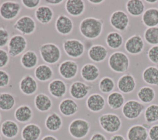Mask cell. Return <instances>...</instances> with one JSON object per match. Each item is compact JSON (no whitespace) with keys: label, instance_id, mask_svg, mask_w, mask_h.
Instances as JSON below:
<instances>
[{"label":"cell","instance_id":"cell-1","mask_svg":"<svg viewBox=\"0 0 158 140\" xmlns=\"http://www.w3.org/2000/svg\"><path fill=\"white\" fill-rule=\"evenodd\" d=\"M104 21L96 17H86L82 19L79 24L80 34L86 39L93 40L98 38L103 30Z\"/></svg>","mask_w":158,"mask_h":140},{"label":"cell","instance_id":"cell-2","mask_svg":"<svg viewBox=\"0 0 158 140\" xmlns=\"http://www.w3.org/2000/svg\"><path fill=\"white\" fill-rule=\"evenodd\" d=\"M41 59L48 65L57 64L61 57V50L59 46L52 43L41 44L39 48Z\"/></svg>","mask_w":158,"mask_h":140},{"label":"cell","instance_id":"cell-3","mask_svg":"<svg viewBox=\"0 0 158 140\" xmlns=\"http://www.w3.org/2000/svg\"><path fill=\"white\" fill-rule=\"evenodd\" d=\"M108 65L114 72L123 73L129 68L130 59L125 53L118 51H115L109 57Z\"/></svg>","mask_w":158,"mask_h":140},{"label":"cell","instance_id":"cell-4","mask_svg":"<svg viewBox=\"0 0 158 140\" xmlns=\"http://www.w3.org/2000/svg\"><path fill=\"white\" fill-rule=\"evenodd\" d=\"M98 122L102 130L110 134L118 131L122 125L120 116L113 113L102 114L98 118Z\"/></svg>","mask_w":158,"mask_h":140},{"label":"cell","instance_id":"cell-5","mask_svg":"<svg viewBox=\"0 0 158 140\" xmlns=\"http://www.w3.org/2000/svg\"><path fill=\"white\" fill-rule=\"evenodd\" d=\"M90 123L83 118L73 119L69 124L68 131L70 135L74 139H82L86 138L89 133Z\"/></svg>","mask_w":158,"mask_h":140},{"label":"cell","instance_id":"cell-6","mask_svg":"<svg viewBox=\"0 0 158 140\" xmlns=\"http://www.w3.org/2000/svg\"><path fill=\"white\" fill-rule=\"evenodd\" d=\"M144 109L145 106L143 103L137 100L130 99L125 102L122 108V112L125 118L133 120L139 117Z\"/></svg>","mask_w":158,"mask_h":140},{"label":"cell","instance_id":"cell-7","mask_svg":"<svg viewBox=\"0 0 158 140\" xmlns=\"http://www.w3.org/2000/svg\"><path fill=\"white\" fill-rule=\"evenodd\" d=\"M62 47L65 54L73 59L80 58L85 51L83 43L77 39H65L62 43Z\"/></svg>","mask_w":158,"mask_h":140},{"label":"cell","instance_id":"cell-8","mask_svg":"<svg viewBox=\"0 0 158 140\" xmlns=\"http://www.w3.org/2000/svg\"><path fill=\"white\" fill-rule=\"evenodd\" d=\"M27 47V40L22 35L16 34L10 38L7 44L9 56L15 57L22 54Z\"/></svg>","mask_w":158,"mask_h":140},{"label":"cell","instance_id":"cell-9","mask_svg":"<svg viewBox=\"0 0 158 140\" xmlns=\"http://www.w3.org/2000/svg\"><path fill=\"white\" fill-rule=\"evenodd\" d=\"M22 6L19 2L6 1L0 5V17L6 20L15 19L21 11Z\"/></svg>","mask_w":158,"mask_h":140},{"label":"cell","instance_id":"cell-10","mask_svg":"<svg viewBox=\"0 0 158 140\" xmlns=\"http://www.w3.org/2000/svg\"><path fill=\"white\" fill-rule=\"evenodd\" d=\"M13 28L22 35L33 34L36 29V23L33 18L29 15L19 17L13 25Z\"/></svg>","mask_w":158,"mask_h":140},{"label":"cell","instance_id":"cell-11","mask_svg":"<svg viewBox=\"0 0 158 140\" xmlns=\"http://www.w3.org/2000/svg\"><path fill=\"white\" fill-rule=\"evenodd\" d=\"M129 21L127 14L121 10L113 12L109 19L110 25L118 31H125L128 27Z\"/></svg>","mask_w":158,"mask_h":140},{"label":"cell","instance_id":"cell-12","mask_svg":"<svg viewBox=\"0 0 158 140\" xmlns=\"http://www.w3.org/2000/svg\"><path fill=\"white\" fill-rule=\"evenodd\" d=\"M60 75L65 80H72L78 74V65L72 60H65L62 62L58 67Z\"/></svg>","mask_w":158,"mask_h":140},{"label":"cell","instance_id":"cell-13","mask_svg":"<svg viewBox=\"0 0 158 140\" xmlns=\"http://www.w3.org/2000/svg\"><path fill=\"white\" fill-rule=\"evenodd\" d=\"M144 47L143 38L138 34L133 35L128 38L125 43V51L131 55H138L141 53Z\"/></svg>","mask_w":158,"mask_h":140},{"label":"cell","instance_id":"cell-14","mask_svg":"<svg viewBox=\"0 0 158 140\" xmlns=\"http://www.w3.org/2000/svg\"><path fill=\"white\" fill-rule=\"evenodd\" d=\"M91 89V86L81 81H75L72 83L69 88L71 97L76 100L85 99Z\"/></svg>","mask_w":158,"mask_h":140},{"label":"cell","instance_id":"cell-15","mask_svg":"<svg viewBox=\"0 0 158 140\" xmlns=\"http://www.w3.org/2000/svg\"><path fill=\"white\" fill-rule=\"evenodd\" d=\"M86 106L91 112H99L106 106V99L101 94L93 93L88 96L86 100Z\"/></svg>","mask_w":158,"mask_h":140},{"label":"cell","instance_id":"cell-16","mask_svg":"<svg viewBox=\"0 0 158 140\" xmlns=\"http://www.w3.org/2000/svg\"><path fill=\"white\" fill-rule=\"evenodd\" d=\"M55 28L58 33L63 36L70 34L73 29V20L69 16L62 14L59 15L55 22Z\"/></svg>","mask_w":158,"mask_h":140},{"label":"cell","instance_id":"cell-17","mask_svg":"<svg viewBox=\"0 0 158 140\" xmlns=\"http://www.w3.org/2000/svg\"><path fill=\"white\" fill-rule=\"evenodd\" d=\"M117 88L122 94L132 93L136 86L135 77L129 73L123 74L117 80Z\"/></svg>","mask_w":158,"mask_h":140},{"label":"cell","instance_id":"cell-18","mask_svg":"<svg viewBox=\"0 0 158 140\" xmlns=\"http://www.w3.org/2000/svg\"><path fill=\"white\" fill-rule=\"evenodd\" d=\"M38 88V82L30 75H25L19 82V89L25 95L31 96L35 94Z\"/></svg>","mask_w":158,"mask_h":140},{"label":"cell","instance_id":"cell-19","mask_svg":"<svg viewBox=\"0 0 158 140\" xmlns=\"http://www.w3.org/2000/svg\"><path fill=\"white\" fill-rule=\"evenodd\" d=\"M50 94L57 99L63 97L67 93V87L66 83L62 80L57 78L51 81L48 86Z\"/></svg>","mask_w":158,"mask_h":140},{"label":"cell","instance_id":"cell-20","mask_svg":"<svg viewBox=\"0 0 158 140\" xmlns=\"http://www.w3.org/2000/svg\"><path fill=\"white\" fill-rule=\"evenodd\" d=\"M89 59L93 62L100 63L106 60L108 56L107 48L101 44H94L88 51Z\"/></svg>","mask_w":158,"mask_h":140},{"label":"cell","instance_id":"cell-21","mask_svg":"<svg viewBox=\"0 0 158 140\" xmlns=\"http://www.w3.org/2000/svg\"><path fill=\"white\" fill-rule=\"evenodd\" d=\"M59 110L64 117H71L75 115L78 111V105L72 98H65L59 104Z\"/></svg>","mask_w":158,"mask_h":140},{"label":"cell","instance_id":"cell-22","mask_svg":"<svg viewBox=\"0 0 158 140\" xmlns=\"http://www.w3.org/2000/svg\"><path fill=\"white\" fill-rule=\"evenodd\" d=\"M19 126L18 123L12 120H4L1 125L0 131L1 134L6 138L14 139L19 134Z\"/></svg>","mask_w":158,"mask_h":140},{"label":"cell","instance_id":"cell-23","mask_svg":"<svg viewBox=\"0 0 158 140\" xmlns=\"http://www.w3.org/2000/svg\"><path fill=\"white\" fill-rule=\"evenodd\" d=\"M42 131L40 126L33 123L25 125L21 131L22 140H38L41 135Z\"/></svg>","mask_w":158,"mask_h":140},{"label":"cell","instance_id":"cell-24","mask_svg":"<svg viewBox=\"0 0 158 140\" xmlns=\"http://www.w3.org/2000/svg\"><path fill=\"white\" fill-rule=\"evenodd\" d=\"M80 74L85 81L87 82H94L99 78L100 70L95 64L88 63L82 66Z\"/></svg>","mask_w":158,"mask_h":140},{"label":"cell","instance_id":"cell-25","mask_svg":"<svg viewBox=\"0 0 158 140\" xmlns=\"http://www.w3.org/2000/svg\"><path fill=\"white\" fill-rule=\"evenodd\" d=\"M127 140H148V131L143 125L136 124L131 126L127 133Z\"/></svg>","mask_w":158,"mask_h":140},{"label":"cell","instance_id":"cell-26","mask_svg":"<svg viewBox=\"0 0 158 140\" xmlns=\"http://www.w3.org/2000/svg\"><path fill=\"white\" fill-rule=\"evenodd\" d=\"M35 17L39 23L46 25L52 21L54 17V12L52 9L48 6H40L35 11Z\"/></svg>","mask_w":158,"mask_h":140},{"label":"cell","instance_id":"cell-27","mask_svg":"<svg viewBox=\"0 0 158 140\" xmlns=\"http://www.w3.org/2000/svg\"><path fill=\"white\" fill-rule=\"evenodd\" d=\"M67 13L72 17H79L85 10V4L82 0H67L65 3Z\"/></svg>","mask_w":158,"mask_h":140},{"label":"cell","instance_id":"cell-28","mask_svg":"<svg viewBox=\"0 0 158 140\" xmlns=\"http://www.w3.org/2000/svg\"><path fill=\"white\" fill-rule=\"evenodd\" d=\"M14 118L19 123H27L33 117V110L28 105H20L14 111Z\"/></svg>","mask_w":158,"mask_h":140},{"label":"cell","instance_id":"cell-29","mask_svg":"<svg viewBox=\"0 0 158 140\" xmlns=\"http://www.w3.org/2000/svg\"><path fill=\"white\" fill-rule=\"evenodd\" d=\"M34 105L37 110L46 112L52 108V101L50 97L44 93H38L34 98Z\"/></svg>","mask_w":158,"mask_h":140},{"label":"cell","instance_id":"cell-30","mask_svg":"<svg viewBox=\"0 0 158 140\" xmlns=\"http://www.w3.org/2000/svg\"><path fill=\"white\" fill-rule=\"evenodd\" d=\"M52 68L46 64H42L38 65L34 70V75L36 79L41 82L49 81L53 76Z\"/></svg>","mask_w":158,"mask_h":140},{"label":"cell","instance_id":"cell-31","mask_svg":"<svg viewBox=\"0 0 158 140\" xmlns=\"http://www.w3.org/2000/svg\"><path fill=\"white\" fill-rule=\"evenodd\" d=\"M141 22L148 28L158 26V9L150 7L145 10L142 15Z\"/></svg>","mask_w":158,"mask_h":140},{"label":"cell","instance_id":"cell-32","mask_svg":"<svg viewBox=\"0 0 158 140\" xmlns=\"http://www.w3.org/2000/svg\"><path fill=\"white\" fill-rule=\"evenodd\" d=\"M62 123L61 117L56 112L48 114L44 121L46 128L51 132H56L60 130L62 126Z\"/></svg>","mask_w":158,"mask_h":140},{"label":"cell","instance_id":"cell-33","mask_svg":"<svg viewBox=\"0 0 158 140\" xmlns=\"http://www.w3.org/2000/svg\"><path fill=\"white\" fill-rule=\"evenodd\" d=\"M38 63V57L36 53L31 50L24 52L20 58L22 66L26 69H32L37 67Z\"/></svg>","mask_w":158,"mask_h":140},{"label":"cell","instance_id":"cell-34","mask_svg":"<svg viewBox=\"0 0 158 140\" xmlns=\"http://www.w3.org/2000/svg\"><path fill=\"white\" fill-rule=\"evenodd\" d=\"M127 12L133 17H139L145 11L144 1L141 0H129L125 4Z\"/></svg>","mask_w":158,"mask_h":140},{"label":"cell","instance_id":"cell-35","mask_svg":"<svg viewBox=\"0 0 158 140\" xmlns=\"http://www.w3.org/2000/svg\"><path fill=\"white\" fill-rule=\"evenodd\" d=\"M142 78L148 84L158 86V67L148 66L142 73Z\"/></svg>","mask_w":158,"mask_h":140},{"label":"cell","instance_id":"cell-36","mask_svg":"<svg viewBox=\"0 0 158 140\" xmlns=\"http://www.w3.org/2000/svg\"><path fill=\"white\" fill-rule=\"evenodd\" d=\"M125 102L124 96L120 92L113 91L107 96V103L112 110H118L122 108Z\"/></svg>","mask_w":158,"mask_h":140},{"label":"cell","instance_id":"cell-37","mask_svg":"<svg viewBox=\"0 0 158 140\" xmlns=\"http://www.w3.org/2000/svg\"><path fill=\"white\" fill-rule=\"evenodd\" d=\"M137 97L143 104H149L152 102L156 97L154 89L149 86H142L137 92Z\"/></svg>","mask_w":158,"mask_h":140},{"label":"cell","instance_id":"cell-38","mask_svg":"<svg viewBox=\"0 0 158 140\" xmlns=\"http://www.w3.org/2000/svg\"><path fill=\"white\" fill-rule=\"evenodd\" d=\"M106 43L111 49H119L123 43V38L118 31H110L106 37Z\"/></svg>","mask_w":158,"mask_h":140},{"label":"cell","instance_id":"cell-39","mask_svg":"<svg viewBox=\"0 0 158 140\" xmlns=\"http://www.w3.org/2000/svg\"><path fill=\"white\" fill-rule=\"evenodd\" d=\"M15 105V99L13 94L7 92L0 93V110L10 111Z\"/></svg>","mask_w":158,"mask_h":140},{"label":"cell","instance_id":"cell-40","mask_svg":"<svg viewBox=\"0 0 158 140\" xmlns=\"http://www.w3.org/2000/svg\"><path fill=\"white\" fill-rule=\"evenodd\" d=\"M144 117L147 123H153L158 121V104H152L145 108Z\"/></svg>","mask_w":158,"mask_h":140},{"label":"cell","instance_id":"cell-41","mask_svg":"<svg viewBox=\"0 0 158 140\" xmlns=\"http://www.w3.org/2000/svg\"><path fill=\"white\" fill-rule=\"evenodd\" d=\"M115 81L110 76H103L99 80L98 87L99 91L104 94H110L115 88Z\"/></svg>","mask_w":158,"mask_h":140},{"label":"cell","instance_id":"cell-42","mask_svg":"<svg viewBox=\"0 0 158 140\" xmlns=\"http://www.w3.org/2000/svg\"><path fill=\"white\" fill-rule=\"evenodd\" d=\"M144 39L152 46L158 45V27L147 28L144 32Z\"/></svg>","mask_w":158,"mask_h":140},{"label":"cell","instance_id":"cell-43","mask_svg":"<svg viewBox=\"0 0 158 140\" xmlns=\"http://www.w3.org/2000/svg\"><path fill=\"white\" fill-rule=\"evenodd\" d=\"M146 55L150 62L158 65V45L151 47L146 51Z\"/></svg>","mask_w":158,"mask_h":140},{"label":"cell","instance_id":"cell-44","mask_svg":"<svg viewBox=\"0 0 158 140\" xmlns=\"http://www.w3.org/2000/svg\"><path fill=\"white\" fill-rule=\"evenodd\" d=\"M10 38L8 31L3 27H0V48L4 47L8 44Z\"/></svg>","mask_w":158,"mask_h":140},{"label":"cell","instance_id":"cell-45","mask_svg":"<svg viewBox=\"0 0 158 140\" xmlns=\"http://www.w3.org/2000/svg\"><path fill=\"white\" fill-rule=\"evenodd\" d=\"M9 55L4 49L0 48V68H4L9 62Z\"/></svg>","mask_w":158,"mask_h":140},{"label":"cell","instance_id":"cell-46","mask_svg":"<svg viewBox=\"0 0 158 140\" xmlns=\"http://www.w3.org/2000/svg\"><path fill=\"white\" fill-rule=\"evenodd\" d=\"M10 82V76L9 73L2 69H0V88H5Z\"/></svg>","mask_w":158,"mask_h":140},{"label":"cell","instance_id":"cell-47","mask_svg":"<svg viewBox=\"0 0 158 140\" xmlns=\"http://www.w3.org/2000/svg\"><path fill=\"white\" fill-rule=\"evenodd\" d=\"M41 2L40 0H22L21 4L27 9H33L38 7Z\"/></svg>","mask_w":158,"mask_h":140},{"label":"cell","instance_id":"cell-48","mask_svg":"<svg viewBox=\"0 0 158 140\" xmlns=\"http://www.w3.org/2000/svg\"><path fill=\"white\" fill-rule=\"evenodd\" d=\"M148 138L150 140H158V124L154 125L149 128Z\"/></svg>","mask_w":158,"mask_h":140},{"label":"cell","instance_id":"cell-49","mask_svg":"<svg viewBox=\"0 0 158 140\" xmlns=\"http://www.w3.org/2000/svg\"><path fill=\"white\" fill-rule=\"evenodd\" d=\"M89 140H107L106 136L100 132H96L93 133Z\"/></svg>","mask_w":158,"mask_h":140},{"label":"cell","instance_id":"cell-50","mask_svg":"<svg viewBox=\"0 0 158 140\" xmlns=\"http://www.w3.org/2000/svg\"><path fill=\"white\" fill-rule=\"evenodd\" d=\"M44 2L50 5H59L62 4L64 1L63 0H45Z\"/></svg>","mask_w":158,"mask_h":140},{"label":"cell","instance_id":"cell-51","mask_svg":"<svg viewBox=\"0 0 158 140\" xmlns=\"http://www.w3.org/2000/svg\"><path fill=\"white\" fill-rule=\"evenodd\" d=\"M109 140H126L125 137L122 136V134H115L112 135Z\"/></svg>","mask_w":158,"mask_h":140},{"label":"cell","instance_id":"cell-52","mask_svg":"<svg viewBox=\"0 0 158 140\" xmlns=\"http://www.w3.org/2000/svg\"><path fill=\"white\" fill-rule=\"evenodd\" d=\"M41 140H58V139L53 135L48 134L43 136Z\"/></svg>","mask_w":158,"mask_h":140},{"label":"cell","instance_id":"cell-53","mask_svg":"<svg viewBox=\"0 0 158 140\" xmlns=\"http://www.w3.org/2000/svg\"><path fill=\"white\" fill-rule=\"evenodd\" d=\"M88 2H89L90 4H94V5H98L102 4V2H104V0H88Z\"/></svg>","mask_w":158,"mask_h":140},{"label":"cell","instance_id":"cell-54","mask_svg":"<svg viewBox=\"0 0 158 140\" xmlns=\"http://www.w3.org/2000/svg\"><path fill=\"white\" fill-rule=\"evenodd\" d=\"M143 1L147 2L148 4H156V2H158V0H144V1Z\"/></svg>","mask_w":158,"mask_h":140},{"label":"cell","instance_id":"cell-55","mask_svg":"<svg viewBox=\"0 0 158 140\" xmlns=\"http://www.w3.org/2000/svg\"><path fill=\"white\" fill-rule=\"evenodd\" d=\"M0 140H2V134L1 133H0Z\"/></svg>","mask_w":158,"mask_h":140},{"label":"cell","instance_id":"cell-56","mask_svg":"<svg viewBox=\"0 0 158 140\" xmlns=\"http://www.w3.org/2000/svg\"><path fill=\"white\" fill-rule=\"evenodd\" d=\"M1 113H0V122H1Z\"/></svg>","mask_w":158,"mask_h":140}]
</instances>
